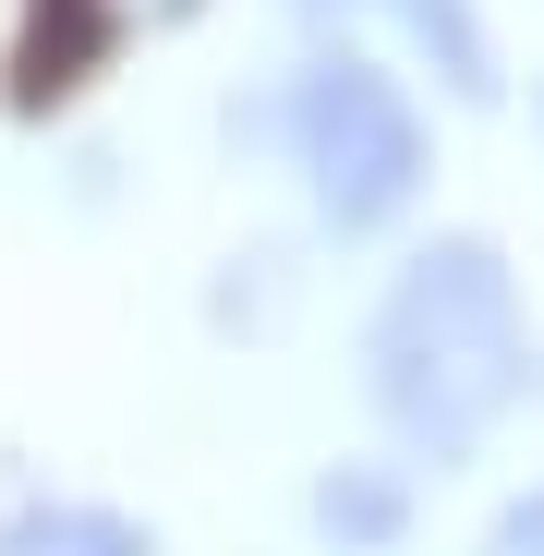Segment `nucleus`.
I'll return each instance as SVG.
<instances>
[{
	"label": "nucleus",
	"instance_id": "1",
	"mask_svg": "<svg viewBox=\"0 0 544 556\" xmlns=\"http://www.w3.org/2000/svg\"><path fill=\"white\" fill-rule=\"evenodd\" d=\"M363 363H376V412L400 447L423 459H460L496 435V412L520 400V291H508V254L472 242V230H447L423 242L400 278H388V303H376V339H363Z\"/></svg>",
	"mask_w": 544,
	"mask_h": 556
},
{
	"label": "nucleus",
	"instance_id": "2",
	"mask_svg": "<svg viewBox=\"0 0 544 556\" xmlns=\"http://www.w3.org/2000/svg\"><path fill=\"white\" fill-rule=\"evenodd\" d=\"M291 146H303V181H315V206L339 230H376L423 194V122L412 98L376 73V61H315L303 73V98H291Z\"/></svg>",
	"mask_w": 544,
	"mask_h": 556
},
{
	"label": "nucleus",
	"instance_id": "3",
	"mask_svg": "<svg viewBox=\"0 0 544 556\" xmlns=\"http://www.w3.org/2000/svg\"><path fill=\"white\" fill-rule=\"evenodd\" d=\"M0 556H146V532L110 508H25L0 520Z\"/></svg>",
	"mask_w": 544,
	"mask_h": 556
},
{
	"label": "nucleus",
	"instance_id": "4",
	"mask_svg": "<svg viewBox=\"0 0 544 556\" xmlns=\"http://www.w3.org/2000/svg\"><path fill=\"white\" fill-rule=\"evenodd\" d=\"M400 13L423 25V49L447 61V85H460V98H484V85H496V37H484L472 0H400Z\"/></svg>",
	"mask_w": 544,
	"mask_h": 556
},
{
	"label": "nucleus",
	"instance_id": "5",
	"mask_svg": "<svg viewBox=\"0 0 544 556\" xmlns=\"http://www.w3.org/2000/svg\"><path fill=\"white\" fill-rule=\"evenodd\" d=\"M496 556H544V496H520V508L496 520Z\"/></svg>",
	"mask_w": 544,
	"mask_h": 556
},
{
	"label": "nucleus",
	"instance_id": "6",
	"mask_svg": "<svg viewBox=\"0 0 544 556\" xmlns=\"http://www.w3.org/2000/svg\"><path fill=\"white\" fill-rule=\"evenodd\" d=\"M303 13H339V0H303Z\"/></svg>",
	"mask_w": 544,
	"mask_h": 556
}]
</instances>
